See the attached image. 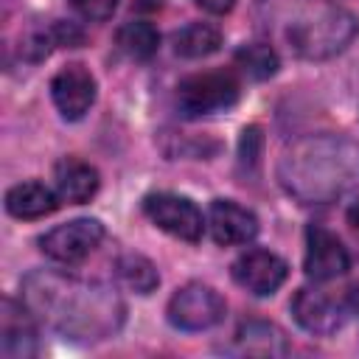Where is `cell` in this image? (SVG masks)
<instances>
[{
  "label": "cell",
  "mask_w": 359,
  "mask_h": 359,
  "mask_svg": "<svg viewBox=\"0 0 359 359\" xmlns=\"http://www.w3.org/2000/svg\"><path fill=\"white\" fill-rule=\"evenodd\" d=\"M22 303L48 328L81 342L112 337L126 311L115 289L56 269L28 272L22 278Z\"/></svg>",
  "instance_id": "1"
},
{
  "label": "cell",
  "mask_w": 359,
  "mask_h": 359,
  "mask_svg": "<svg viewBox=\"0 0 359 359\" xmlns=\"http://www.w3.org/2000/svg\"><path fill=\"white\" fill-rule=\"evenodd\" d=\"M280 188L300 205H328L359 188V140L320 132L297 137L278 160Z\"/></svg>",
  "instance_id": "2"
},
{
  "label": "cell",
  "mask_w": 359,
  "mask_h": 359,
  "mask_svg": "<svg viewBox=\"0 0 359 359\" xmlns=\"http://www.w3.org/2000/svg\"><path fill=\"white\" fill-rule=\"evenodd\" d=\"M286 42L303 59H331L359 34V20L328 0H309L286 20Z\"/></svg>",
  "instance_id": "3"
},
{
  "label": "cell",
  "mask_w": 359,
  "mask_h": 359,
  "mask_svg": "<svg viewBox=\"0 0 359 359\" xmlns=\"http://www.w3.org/2000/svg\"><path fill=\"white\" fill-rule=\"evenodd\" d=\"M238 93L241 84L230 70H205L180 81L177 104L188 118H199L230 109L238 101Z\"/></svg>",
  "instance_id": "4"
},
{
  "label": "cell",
  "mask_w": 359,
  "mask_h": 359,
  "mask_svg": "<svg viewBox=\"0 0 359 359\" xmlns=\"http://www.w3.org/2000/svg\"><path fill=\"white\" fill-rule=\"evenodd\" d=\"M224 297L205 283H185L168 300V323L180 331H205L224 320Z\"/></svg>",
  "instance_id": "5"
},
{
  "label": "cell",
  "mask_w": 359,
  "mask_h": 359,
  "mask_svg": "<svg viewBox=\"0 0 359 359\" xmlns=\"http://www.w3.org/2000/svg\"><path fill=\"white\" fill-rule=\"evenodd\" d=\"M104 238V224L98 219H73L53 230H48L39 238V250L65 266L81 264Z\"/></svg>",
  "instance_id": "6"
},
{
  "label": "cell",
  "mask_w": 359,
  "mask_h": 359,
  "mask_svg": "<svg viewBox=\"0 0 359 359\" xmlns=\"http://www.w3.org/2000/svg\"><path fill=\"white\" fill-rule=\"evenodd\" d=\"M143 213L160 227L165 230L168 236L174 238H182L188 244H196L202 238V230H205V222H202V210L188 199V196H180V194H149L143 199Z\"/></svg>",
  "instance_id": "7"
},
{
  "label": "cell",
  "mask_w": 359,
  "mask_h": 359,
  "mask_svg": "<svg viewBox=\"0 0 359 359\" xmlns=\"http://www.w3.org/2000/svg\"><path fill=\"white\" fill-rule=\"evenodd\" d=\"M286 275H289L286 261L269 250H247L233 261V280L258 297L275 294L283 286Z\"/></svg>",
  "instance_id": "8"
},
{
  "label": "cell",
  "mask_w": 359,
  "mask_h": 359,
  "mask_svg": "<svg viewBox=\"0 0 359 359\" xmlns=\"http://www.w3.org/2000/svg\"><path fill=\"white\" fill-rule=\"evenodd\" d=\"M348 266H351V255H348L345 244L331 230L311 224L306 230V258H303L306 275L317 283H325V280L345 275Z\"/></svg>",
  "instance_id": "9"
},
{
  "label": "cell",
  "mask_w": 359,
  "mask_h": 359,
  "mask_svg": "<svg viewBox=\"0 0 359 359\" xmlns=\"http://www.w3.org/2000/svg\"><path fill=\"white\" fill-rule=\"evenodd\" d=\"M50 95L65 121H79V118H84V112H90V107L95 101V79L79 62L65 65L50 79Z\"/></svg>",
  "instance_id": "10"
},
{
  "label": "cell",
  "mask_w": 359,
  "mask_h": 359,
  "mask_svg": "<svg viewBox=\"0 0 359 359\" xmlns=\"http://www.w3.org/2000/svg\"><path fill=\"white\" fill-rule=\"evenodd\" d=\"M31 309L20 300L3 297L0 309V351L6 359H28L36 353V325Z\"/></svg>",
  "instance_id": "11"
},
{
  "label": "cell",
  "mask_w": 359,
  "mask_h": 359,
  "mask_svg": "<svg viewBox=\"0 0 359 359\" xmlns=\"http://www.w3.org/2000/svg\"><path fill=\"white\" fill-rule=\"evenodd\" d=\"M208 227L219 247L247 244L258 236V219L252 210L233 199H213L208 210Z\"/></svg>",
  "instance_id": "12"
},
{
  "label": "cell",
  "mask_w": 359,
  "mask_h": 359,
  "mask_svg": "<svg viewBox=\"0 0 359 359\" xmlns=\"http://www.w3.org/2000/svg\"><path fill=\"white\" fill-rule=\"evenodd\" d=\"M294 320L309 334H334L342 325V306L320 289H297L289 303Z\"/></svg>",
  "instance_id": "13"
},
{
  "label": "cell",
  "mask_w": 359,
  "mask_h": 359,
  "mask_svg": "<svg viewBox=\"0 0 359 359\" xmlns=\"http://www.w3.org/2000/svg\"><path fill=\"white\" fill-rule=\"evenodd\" d=\"M233 342H236V351L247 356H286L289 353L286 334L275 323H266V320L241 323Z\"/></svg>",
  "instance_id": "14"
},
{
  "label": "cell",
  "mask_w": 359,
  "mask_h": 359,
  "mask_svg": "<svg viewBox=\"0 0 359 359\" xmlns=\"http://www.w3.org/2000/svg\"><path fill=\"white\" fill-rule=\"evenodd\" d=\"M53 177H56V191L62 199L73 202V205H84L95 196L98 191V171L79 160V157H65L56 163L53 168Z\"/></svg>",
  "instance_id": "15"
},
{
  "label": "cell",
  "mask_w": 359,
  "mask_h": 359,
  "mask_svg": "<svg viewBox=\"0 0 359 359\" xmlns=\"http://www.w3.org/2000/svg\"><path fill=\"white\" fill-rule=\"evenodd\" d=\"M56 208H59V196L36 180L20 182V185L8 188V194H6V210L14 219H42V216L53 213Z\"/></svg>",
  "instance_id": "16"
},
{
  "label": "cell",
  "mask_w": 359,
  "mask_h": 359,
  "mask_svg": "<svg viewBox=\"0 0 359 359\" xmlns=\"http://www.w3.org/2000/svg\"><path fill=\"white\" fill-rule=\"evenodd\" d=\"M115 278L121 280V286L137 294H151L160 283L157 266L146 255H137V252H126L115 261Z\"/></svg>",
  "instance_id": "17"
},
{
  "label": "cell",
  "mask_w": 359,
  "mask_h": 359,
  "mask_svg": "<svg viewBox=\"0 0 359 359\" xmlns=\"http://www.w3.org/2000/svg\"><path fill=\"white\" fill-rule=\"evenodd\" d=\"M222 48V31L208 22H191L174 34V50L185 59H202Z\"/></svg>",
  "instance_id": "18"
},
{
  "label": "cell",
  "mask_w": 359,
  "mask_h": 359,
  "mask_svg": "<svg viewBox=\"0 0 359 359\" xmlns=\"http://www.w3.org/2000/svg\"><path fill=\"white\" fill-rule=\"evenodd\" d=\"M118 48L129 56V59H151L157 53V45H160V34L151 22H143V20H135V22H126L118 28V36H115Z\"/></svg>",
  "instance_id": "19"
},
{
  "label": "cell",
  "mask_w": 359,
  "mask_h": 359,
  "mask_svg": "<svg viewBox=\"0 0 359 359\" xmlns=\"http://www.w3.org/2000/svg\"><path fill=\"white\" fill-rule=\"evenodd\" d=\"M236 65L250 79L264 81V79L278 73V53L269 45H264V42H250V45H241L236 50Z\"/></svg>",
  "instance_id": "20"
},
{
  "label": "cell",
  "mask_w": 359,
  "mask_h": 359,
  "mask_svg": "<svg viewBox=\"0 0 359 359\" xmlns=\"http://www.w3.org/2000/svg\"><path fill=\"white\" fill-rule=\"evenodd\" d=\"M53 45H56V34H53V25L50 28H36V31H31L25 39H22V53L31 59V62H39V59H45L50 50H53Z\"/></svg>",
  "instance_id": "21"
},
{
  "label": "cell",
  "mask_w": 359,
  "mask_h": 359,
  "mask_svg": "<svg viewBox=\"0 0 359 359\" xmlns=\"http://www.w3.org/2000/svg\"><path fill=\"white\" fill-rule=\"evenodd\" d=\"M73 11L90 22H104L115 14L118 8V0H70Z\"/></svg>",
  "instance_id": "22"
},
{
  "label": "cell",
  "mask_w": 359,
  "mask_h": 359,
  "mask_svg": "<svg viewBox=\"0 0 359 359\" xmlns=\"http://www.w3.org/2000/svg\"><path fill=\"white\" fill-rule=\"evenodd\" d=\"M261 143H264L261 129L258 126H247L241 132V163L255 165L258 163V154H261Z\"/></svg>",
  "instance_id": "23"
},
{
  "label": "cell",
  "mask_w": 359,
  "mask_h": 359,
  "mask_svg": "<svg viewBox=\"0 0 359 359\" xmlns=\"http://www.w3.org/2000/svg\"><path fill=\"white\" fill-rule=\"evenodd\" d=\"M53 34H56V45L59 48H76L84 39L81 31L76 25H70V22H53Z\"/></svg>",
  "instance_id": "24"
},
{
  "label": "cell",
  "mask_w": 359,
  "mask_h": 359,
  "mask_svg": "<svg viewBox=\"0 0 359 359\" xmlns=\"http://www.w3.org/2000/svg\"><path fill=\"white\" fill-rule=\"evenodd\" d=\"M194 3L199 8H205V11H210V14H227L236 0H194Z\"/></svg>",
  "instance_id": "25"
},
{
  "label": "cell",
  "mask_w": 359,
  "mask_h": 359,
  "mask_svg": "<svg viewBox=\"0 0 359 359\" xmlns=\"http://www.w3.org/2000/svg\"><path fill=\"white\" fill-rule=\"evenodd\" d=\"M348 222H351L353 227H359V202H356V205L348 210Z\"/></svg>",
  "instance_id": "26"
}]
</instances>
